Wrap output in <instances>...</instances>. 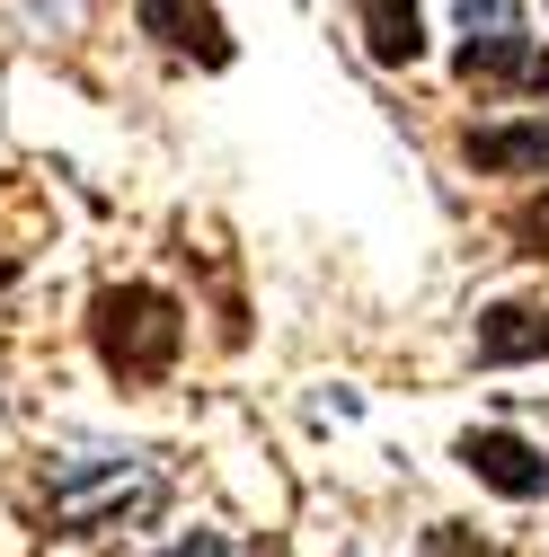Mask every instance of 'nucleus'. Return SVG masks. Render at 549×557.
I'll list each match as a JSON object with an SVG mask.
<instances>
[{
    "label": "nucleus",
    "instance_id": "1",
    "mask_svg": "<svg viewBox=\"0 0 549 557\" xmlns=\"http://www.w3.org/2000/svg\"><path fill=\"white\" fill-rule=\"evenodd\" d=\"M89 345H98L107 381H169L186 355V310L160 284H107L89 301Z\"/></svg>",
    "mask_w": 549,
    "mask_h": 557
},
{
    "label": "nucleus",
    "instance_id": "2",
    "mask_svg": "<svg viewBox=\"0 0 549 557\" xmlns=\"http://www.w3.org/2000/svg\"><path fill=\"white\" fill-rule=\"evenodd\" d=\"M151 505V478L143 469H62L53 478V531H72V540H89V531H107L115 513H143Z\"/></svg>",
    "mask_w": 549,
    "mask_h": 557
},
{
    "label": "nucleus",
    "instance_id": "3",
    "mask_svg": "<svg viewBox=\"0 0 549 557\" xmlns=\"http://www.w3.org/2000/svg\"><path fill=\"white\" fill-rule=\"evenodd\" d=\"M461 469H469L478 486H497V496H514V505H540V496H549V451L523 443V434H505V425L461 434Z\"/></svg>",
    "mask_w": 549,
    "mask_h": 557
},
{
    "label": "nucleus",
    "instance_id": "4",
    "mask_svg": "<svg viewBox=\"0 0 549 557\" xmlns=\"http://www.w3.org/2000/svg\"><path fill=\"white\" fill-rule=\"evenodd\" d=\"M133 18H143V36H160L169 53L204 62V72H222V62H231V27L204 10V0H133Z\"/></svg>",
    "mask_w": 549,
    "mask_h": 557
},
{
    "label": "nucleus",
    "instance_id": "5",
    "mask_svg": "<svg viewBox=\"0 0 549 557\" xmlns=\"http://www.w3.org/2000/svg\"><path fill=\"white\" fill-rule=\"evenodd\" d=\"M461 160H469L478 177H540V169H549V124H532V115L469 124V133H461Z\"/></svg>",
    "mask_w": 549,
    "mask_h": 557
},
{
    "label": "nucleus",
    "instance_id": "6",
    "mask_svg": "<svg viewBox=\"0 0 549 557\" xmlns=\"http://www.w3.org/2000/svg\"><path fill=\"white\" fill-rule=\"evenodd\" d=\"M532 62H540V45L523 27H469L461 53H452V72L469 89H532Z\"/></svg>",
    "mask_w": 549,
    "mask_h": 557
},
{
    "label": "nucleus",
    "instance_id": "7",
    "mask_svg": "<svg viewBox=\"0 0 549 557\" xmlns=\"http://www.w3.org/2000/svg\"><path fill=\"white\" fill-rule=\"evenodd\" d=\"M540 355H549V310L505 301V310L478 319V363H488V372H505V363H540Z\"/></svg>",
    "mask_w": 549,
    "mask_h": 557
},
{
    "label": "nucleus",
    "instance_id": "8",
    "mask_svg": "<svg viewBox=\"0 0 549 557\" xmlns=\"http://www.w3.org/2000/svg\"><path fill=\"white\" fill-rule=\"evenodd\" d=\"M364 53L373 62H417L426 53V18H417V0H364Z\"/></svg>",
    "mask_w": 549,
    "mask_h": 557
},
{
    "label": "nucleus",
    "instance_id": "9",
    "mask_svg": "<svg viewBox=\"0 0 549 557\" xmlns=\"http://www.w3.org/2000/svg\"><path fill=\"white\" fill-rule=\"evenodd\" d=\"M514 239H523V257H549V195H532L514 213Z\"/></svg>",
    "mask_w": 549,
    "mask_h": 557
},
{
    "label": "nucleus",
    "instance_id": "10",
    "mask_svg": "<svg viewBox=\"0 0 549 557\" xmlns=\"http://www.w3.org/2000/svg\"><path fill=\"white\" fill-rule=\"evenodd\" d=\"M417 557H497V548L478 540V531H452V522H443V531H426V548H417Z\"/></svg>",
    "mask_w": 549,
    "mask_h": 557
},
{
    "label": "nucleus",
    "instance_id": "11",
    "mask_svg": "<svg viewBox=\"0 0 549 557\" xmlns=\"http://www.w3.org/2000/svg\"><path fill=\"white\" fill-rule=\"evenodd\" d=\"M169 557H240V548H231V540H222V531H186V540H178V548H169Z\"/></svg>",
    "mask_w": 549,
    "mask_h": 557
},
{
    "label": "nucleus",
    "instance_id": "12",
    "mask_svg": "<svg viewBox=\"0 0 549 557\" xmlns=\"http://www.w3.org/2000/svg\"><path fill=\"white\" fill-rule=\"evenodd\" d=\"M469 27H514V0H461Z\"/></svg>",
    "mask_w": 549,
    "mask_h": 557
},
{
    "label": "nucleus",
    "instance_id": "13",
    "mask_svg": "<svg viewBox=\"0 0 549 557\" xmlns=\"http://www.w3.org/2000/svg\"><path fill=\"white\" fill-rule=\"evenodd\" d=\"M532 89H540V98H549V53H540V62H532Z\"/></svg>",
    "mask_w": 549,
    "mask_h": 557
}]
</instances>
